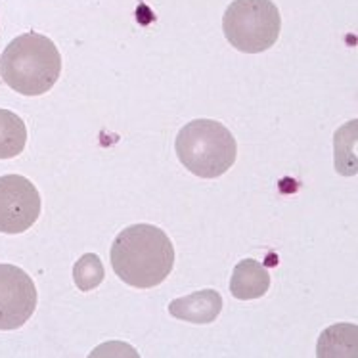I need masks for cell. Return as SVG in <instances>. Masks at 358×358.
Instances as JSON below:
<instances>
[{"mask_svg": "<svg viewBox=\"0 0 358 358\" xmlns=\"http://www.w3.org/2000/svg\"><path fill=\"white\" fill-rule=\"evenodd\" d=\"M222 310V297L215 289L196 292L180 299L171 301L169 313L176 320L192 322V324H211L219 318Z\"/></svg>", "mask_w": 358, "mask_h": 358, "instance_id": "52a82bcc", "label": "cell"}, {"mask_svg": "<svg viewBox=\"0 0 358 358\" xmlns=\"http://www.w3.org/2000/svg\"><path fill=\"white\" fill-rule=\"evenodd\" d=\"M271 287V274L255 259H243L236 264L230 278V293L236 299L249 301L263 297Z\"/></svg>", "mask_w": 358, "mask_h": 358, "instance_id": "ba28073f", "label": "cell"}, {"mask_svg": "<svg viewBox=\"0 0 358 358\" xmlns=\"http://www.w3.org/2000/svg\"><path fill=\"white\" fill-rule=\"evenodd\" d=\"M0 73L2 80L17 94H46L62 73L58 46L41 33L31 31L20 35L2 52Z\"/></svg>", "mask_w": 358, "mask_h": 358, "instance_id": "7a4b0ae2", "label": "cell"}, {"mask_svg": "<svg viewBox=\"0 0 358 358\" xmlns=\"http://www.w3.org/2000/svg\"><path fill=\"white\" fill-rule=\"evenodd\" d=\"M37 308V287L29 274L14 264H0V329L22 328Z\"/></svg>", "mask_w": 358, "mask_h": 358, "instance_id": "8992f818", "label": "cell"}, {"mask_svg": "<svg viewBox=\"0 0 358 358\" xmlns=\"http://www.w3.org/2000/svg\"><path fill=\"white\" fill-rule=\"evenodd\" d=\"M41 194L29 178L22 175L0 176V232L22 234L37 222Z\"/></svg>", "mask_w": 358, "mask_h": 358, "instance_id": "5b68a950", "label": "cell"}, {"mask_svg": "<svg viewBox=\"0 0 358 358\" xmlns=\"http://www.w3.org/2000/svg\"><path fill=\"white\" fill-rule=\"evenodd\" d=\"M103 264L94 253L83 255L73 266V280L80 292H92L103 282Z\"/></svg>", "mask_w": 358, "mask_h": 358, "instance_id": "30bf717a", "label": "cell"}, {"mask_svg": "<svg viewBox=\"0 0 358 358\" xmlns=\"http://www.w3.org/2000/svg\"><path fill=\"white\" fill-rule=\"evenodd\" d=\"M27 144V129L20 115L0 108V159H12Z\"/></svg>", "mask_w": 358, "mask_h": 358, "instance_id": "9c48e42d", "label": "cell"}, {"mask_svg": "<svg viewBox=\"0 0 358 358\" xmlns=\"http://www.w3.org/2000/svg\"><path fill=\"white\" fill-rule=\"evenodd\" d=\"M282 17L272 0H234L222 17L227 41L245 54L268 50L278 41Z\"/></svg>", "mask_w": 358, "mask_h": 358, "instance_id": "277c9868", "label": "cell"}, {"mask_svg": "<svg viewBox=\"0 0 358 358\" xmlns=\"http://www.w3.org/2000/svg\"><path fill=\"white\" fill-rule=\"evenodd\" d=\"M176 155L192 175L217 178L234 165L238 144L232 132L219 121L196 119L184 124L176 136Z\"/></svg>", "mask_w": 358, "mask_h": 358, "instance_id": "3957f363", "label": "cell"}, {"mask_svg": "<svg viewBox=\"0 0 358 358\" xmlns=\"http://www.w3.org/2000/svg\"><path fill=\"white\" fill-rule=\"evenodd\" d=\"M111 266L124 284L138 289L155 287L175 266L173 241L154 224H132L113 241Z\"/></svg>", "mask_w": 358, "mask_h": 358, "instance_id": "6da1fadb", "label": "cell"}]
</instances>
